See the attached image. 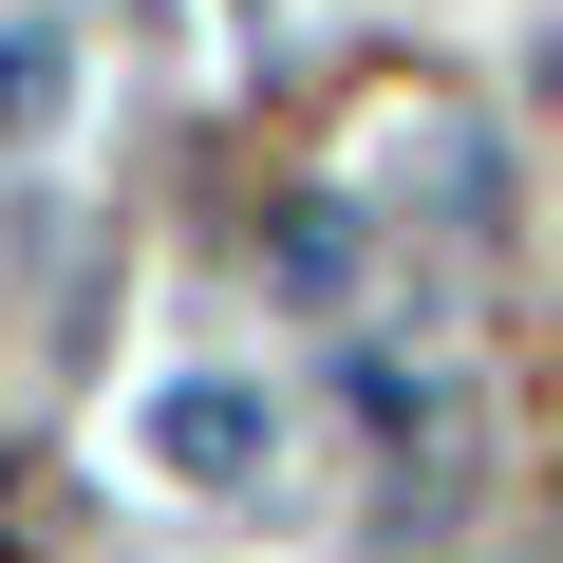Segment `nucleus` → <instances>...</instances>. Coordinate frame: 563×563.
Returning <instances> with one entry per match:
<instances>
[{
  "instance_id": "f03ea898",
  "label": "nucleus",
  "mask_w": 563,
  "mask_h": 563,
  "mask_svg": "<svg viewBox=\"0 0 563 563\" xmlns=\"http://www.w3.org/2000/svg\"><path fill=\"white\" fill-rule=\"evenodd\" d=\"M57 95H76L57 38H0V132H57Z\"/></svg>"
},
{
  "instance_id": "f257e3e1",
  "label": "nucleus",
  "mask_w": 563,
  "mask_h": 563,
  "mask_svg": "<svg viewBox=\"0 0 563 563\" xmlns=\"http://www.w3.org/2000/svg\"><path fill=\"white\" fill-rule=\"evenodd\" d=\"M132 451H151L169 488H263V451H282V413H263L244 376H169V395L132 413Z\"/></svg>"
}]
</instances>
